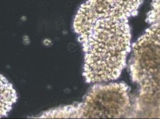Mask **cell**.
Listing matches in <instances>:
<instances>
[{
	"label": "cell",
	"mask_w": 160,
	"mask_h": 119,
	"mask_svg": "<svg viewBox=\"0 0 160 119\" xmlns=\"http://www.w3.org/2000/svg\"><path fill=\"white\" fill-rule=\"evenodd\" d=\"M148 21L151 25L160 24V0H153L151 10L148 15Z\"/></svg>",
	"instance_id": "5"
},
{
	"label": "cell",
	"mask_w": 160,
	"mask_h": 119,
	"mask_svg": "<svg viewBox=\"0 0 160 119\" xmlns=\"http://www.w3.org/2000/svg\"><path fill=\"white\" fill-rule=\"evenodd\" d=\"M17 100V95L12 84L0 74V118L7 116Z\"/></svg>",
	"instance_id": "4"
},
{
	"label": "cell",
	"mask_w": 160,
	"mask_h": 119,
	"mask_svg": "<svg viewBox=\"0 0 160 119\" xmlns=\"http://www.w3.org/2000/svg\"><path fill=\"white\" fill-rule=\"evenodd\" d=\"M125 84L98 85L88 93L82 102L59 108L61 118L132 117L133 107Z\"/></svg>",
	"instance_id": "3"
},
{
	"label": "cell",
	"mask_w": 160,
	"mask_h": 119,
	"mask_svg": "<svg viewBox=\"0 0 160 119\" xmlns=\"http://www.w3.org/2000/svg\"><path fill=\"white\" fill-rule=\"evenodd\" d=\"M130 70L140 89L134 117H160V24L151 25L135 43Z\"/></svg>",
	"instance_id": "2"
},
{
	"label": "cell",
	"mask_w": 160,
	"mask_h": 119,
	"mask_svg": "<svg viewBox=\"0 0 160 119\" xmlns=\"http://www.w3.org/2000/svg\"><path fill=\"white\" fill-rule=\"evenodd\" d=\"M127 20H103L79 36L85 54L83 74L89 83L118 78L130 50Z\"/></svg>",
	"instance_id": "1"
}]
</instances>
